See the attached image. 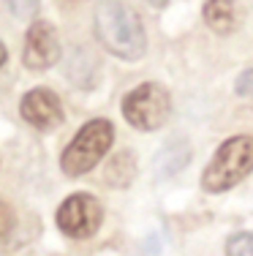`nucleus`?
I'll return each instance as SVG.
<instances>
[{"instance_id":"f257e3e1","label":"nucleus","mask_w":253,"mask_h":256,"mask_svg":"<svg viewBox=\"0 0 253 256\" xmlns=\"http://www.w3.org/2000/svg\"><path fill=\"white\" fill-rule=\"evenodd\" d=\"M93 28L101 46L120 60H142L147 52V36H144L142 20L136 16L134 8H128L120 0L98 3Z\"/></svg>"},{"instance_id":"f03ea898","label":"nucleus","mask_w":253,"mask_h":256,"mask_svg":"<svg viewBox=\"0 0 253 256\" xmlns=\"http://www.w3.org/2000/svg\"><path fill=\"white\" fill-rule=\"evenodd\" d=\"M253 172V136H232L215 150L207 169L202 172V188L221 194L243 182Z\"/></svg>"},{"instance_id":"7ed1b4c3","label":"nucleus","mask_w":253,"mask_h":256,"mask_svg":"<svg viewBox=\"0 0 253 256\" xmlns=\"http://www.w3.org/2000/svg\"><path fill=\"white\" fill-rule=\"evenodd\" d=\"M112 142H114V128L109 120H104V118L90 120V123H84L79 128V134L63 150L60 166H63V172L68 178H82L109 153Z\"/></svg>"},{"instance_id":"20e7f679","label":"nucleus","mask_w":253,"mask_h":256,"mask_svg":"<svg viewBox=\"0 0 253 256\" xmlns=\"http://www.w3.org/2000/svg\"><path fill=\"white\" fill-rule=\"evenodd\" d=\"M123 118L139 131H158L172 118V98L158 82H144L123 98Z\"/></svg>"},{"instance_id":"39448f33","label":"nucleus","mask_w":253,"mask_h":256,"mask_svg":"<svg viewBox=\"0 0 253 256\" xmlns=\"http://www.w3.org/2000/svg\"><path fill=\"white\" fill-rule=\"evenodd\" d=\"M104 221V207L90 194H71L57 210V226L74 240H87Z\"/></svg>"},{"instance_id":"423d86ee","label":"nucleus","mask_w":253,"mask_h":256,"mask_svg":"<svg viewBox=\"0 0 253 256\" xmlns=\"http://www.w3.org/2000/svg\"><path fill=\"white\" fill-rule=\"evenodd\" d=\"M60 60V41L49 22H33L25 36V50H22V63L30 71H44Z\"/></svg>"},{"instance_id":"0eeeda50","label":"nucleus","mask_w":253,"mask_h":256,"mask_svg":"<svg viewBox=\"0 0 253 256\" xmlns=\"http://www.w3.org/2000/svg\"><path fill=\"white\" fill-rule=\"evenodd\" d=\"M19 112H22V118H25L33 128H38V131H49V128H55L57 123H63L60 98L46 88H35V90H30V93L22 96Z\"/></svg>"},{"instance_id":"6e6552de","label":"nucleus","mask_w":253,"mask_h":256,"mask_svg":"<svg viewBox=\"0 0 253 256\" xmlns=\"http://www.w3.org/2000/svg\"><path fill=\"white\" fill-rule=\"evenodd\" d=\"M202 16L210 30H215L221 36H229L243 22V8H240L237 0H207L202 8Z\"/></svg>"},{"instance_id":"1a4fd4ad","label":"nucleus","mask_w":253,"mask_h":256,"mask_svg":"<svg viewBox=\"0 0 253 256\" xmlns=\"http://www.w3.org/2000/svg\"><path fill=\"white\" fill-rule=\"evenodd\" d=\"M191 161V148L185 142H169L158 156H155V174L158 180H166L172 174H177L180 169H185V164Z\"/></svg>"},{"instance_id":"9d476101","label":"nucleus","mask_w":253,"mask_h":256,"mask_svg":"<svg viewBox=\"0 0 253 256\" xmlns=\"http://www.w3.org/2000/svg\"><path fill=\"white\" fill-rule=\"evenodd\" d=\"M134 174H136V161H134V156H131V153H120V156L112 158L109 172H106V180L114 182L117 188H125L131 180H134Z\"/></svg>"},{"instance_id":"9b49d317","label":"nucleus","mask_w":253,"mask_h":256,"mask_svg":"<svg viewBox=\"0 0 253 256\" xmlns=\"http://www.w3.org/2000/svg\"><path fill=\"white\" fill-rule=\"evenodd\" d=\"M226 256H253V234L251 232H234L226 240Z\"/></svg>"},{"instance_id":"f8f14e48","label":"nucleus","mask_w":253,"mask_h":256,"mask_svg":"<svg viewBox=\"0 0 253 256\" xmlns=\"http://www.w3.org/2000/svg\"><path fill=\"white\" fill-rule=\"evenodd\" d=\"M3 3L8 6V11L16 20H30V16H35L41 0H3Z\"/></svg>"},{"instance_id":"ddd939ff","label":"nucleus","mask_w":253,"mask_h":256,"mask_svg":"<svg viewBox=\"0 0 253 256\" xmlns=\"http://www.w3.org/2000/svg\"><path fill=\"white\" fill-rule=\"evenodd\" d=\"M11 229H14V212H11L8 204L0 202V240H5Z\"/></svg>"},{"instance_id":"4468645a","label":"nucleus","mask_w":253,"mask_h":256,"mask_svg":"<svg viewBox=\"0 0 253 256\" xmlns=\"http://www.w3.org/2000/svg\"><path fill=\"white\" fill-rule=\"evenodd\" d=\"M144 3H150L153 8H164V6L169 3V0H144Z\"/></svg>"},{"instance_id":"2eb2a0df","label":"nucleus","mask_w":253,"mask_h":256,"mask_svg":"<svg viewBox=\"0 0 253 256\" xmlns=\"http://www.w3.org/2000/svg\"><path fill=\"white\" fill-rule=\"evenodd\" d=\"M5 58H8V52H5V44H3V41H0V68H3Z\"/></svg>"},{"instance_id":"dca6fc26","label":"nucleus","mask_w":253,"mask_h":256,"mask_svg":"<svg viewBox=\"0 0 253 256\" xmlns=\"http://www.w3.org/2000/svg\"><path fill=\"white\" fill-rule=\"evenodd\" d=\"M65 3H84V0H65Z\"/></svg>"}]
</instances>
